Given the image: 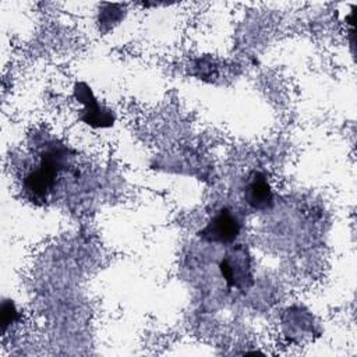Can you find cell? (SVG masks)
Instances as JSON below:
<instances>
[{
  "instance_id": "obj_6",
  "label": "cell",
  "mask_w": 357,
  "mask_h": 357,
  "mask_svg": "<svg viewBox=\"0 0 357 357\" xmlns=\"http://www.w3.org/2000/svg\"><path fill=\"white\" fill-rule=\"evenodd\" d=\"M20 318L18 310L15 304L11 300H4L1 304V326H3V333L7 331V328L13 324H15Z\"/></svg>"
},
{
  "instance_id": "obj_2",
  "label": "cell",
  "mask_w": 357,
  "mask_h": 357,
  "mask_svg": "<svg viewBox=\"0 0 357 357\" xmlns=\"http://www.w3.org/2000/svg\"><path fill=\"white\" fill-rule=\"evenodd\" d=\"M219 272L229 289L247 291L254 284L250 250L244 244H231L219 262Z\"/></svg>"
},
{
  "instance_id": "obj_5",
  "label": "cell",
  "mask_w": 357,
  "mask_h": 357,
  "mask_svg": "<svg viewBox=\"0 0 357 357\" xmlns=\"http://www.w3.org/2000/svg\"><path fill=\"white\" fill-rule=\"evenodd\" d=\"M243 198L254 211L264 212L273 206V191L268 177L262 172L254 170L248 174L243 188Z\"/></svg>"
},
{
  "instance_id": "obj_4",
  "label": "cell",
  "mask_w": 357,
  "mask_h": 357,
  "mask_svg": "<svg viewBox=\"0 0 357 357\" xmlns=\"http://www.w3.org/2000/svg\"><path fill=\"white\" fill-rule=\"evenodd\" d=\"M74 98L84 105L79 120L92 128H107L114 123V114L110 109L100 105L92 89L85 82L74 85Z\"/></svg>"
},
{
  "instance_id": "obj_3",
  "label": "cell",
  "mask_w": 357,
  "mask_h": 357,
  "mask_svg": "<svg viewBox=\"0 0 357 357\" xmlns=\"http://www.w3.org/2000/svg\"><path fill=\"white\" fill-rule=\"evenodd\" d=\"M241 227L240 218L233 211L223 208L198 231V237L206 243L231 245L238 238Z\"/></svg>"
},
{
  "instance_id": "obj_1",
  "label": "cell",
  "mask_w": 357,
  "mask_h": 357,
  "mask_svg": "<svg viewBox=\"0 0 357 357\" xmlns=\"http://www.w3.org/2000/svg\"><path fill=\"white\" fill-rule=\"evenodd\" d=\"M67 166V151L57 145L50 146L40 155V162L29 170L22 178V190L26 198L38 205L47 201L52 194L56 180L61 170Z\"/></svg>"
}]
</instances>
